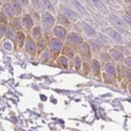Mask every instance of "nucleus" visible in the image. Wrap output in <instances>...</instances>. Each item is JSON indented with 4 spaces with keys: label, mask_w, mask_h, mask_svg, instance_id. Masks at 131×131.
I'll list each match as a JSON object with an SVG mask.
<instances>
[{
    "label": "nucleus",
    "mask_w": 131,
    "mask_h": 131,
    "mask_svg": "<svg viewBox=\"0 0 131 131\" xmlns=\"http://www.w3.org/2000/svg\"><path fill=\"white\" fill-rule=\"evenodd\" d=\"M42 21H43V23L44 24H47L49 26L53 25L54 24V18L53 16L50 14V13H47V12H44L42 14Z\"/></svg>",
    "instance_id": "2"
},
{
    "label": "nucleus",
    "mask_w": 131,
    "mask_h": 131,
    "mask_svg": "<svg viewBox=\"0 0 131 131\" xmlns=\"http://www.w3.org/2000/svg\"><path fill=\"white\" fill-rule=\"evenodd\" d=\"M1 20L5 21V17H4V12H1Z\"/></svg>",
    "instance_id": "34"
},
{
    "label": "nucleus",
    "mask_w": 131,
    "mask_h": 131,
    "mask_svg": "<svg viewBox=\"0 0 131 131\" xmlns=\"http://www.w3.org/2000/svg\"><path fill=\"white\" fill-rule=\"evenodd\" d=\"M58 18H59L60 22H62V23H64V24H68V23H69V21H67L68 18H67V17H64V14H63V15H59Z\"/></svg>",
    "instance_id": "23"
},
{
    "label": "nucleus",
    "mask_w": 131,
    "mask_h": 131,
    "mask_svg": "<svg viewBox=\"0 0 131 131\" xmlns=\"http://www.w3.org/2000/svg\"><path fill=\"white\" fill-rule=\"evenodd\" d=\"M74 62H75V68L79 69L80 68V65H81V61H80V58L79 57H75L74 59Z\"/></svg>",
    "instance_id": "29"
},
{
    "label": "nucleus",
    "mask_w": 131,
    "mask_h": 131,
    "mask_svg": "<svg viewBox=\"0 0 131 131\" xmlns=\"http://www.w3.org/2000/svg\"><path fill=\"white\" fill-rule=\"evenodd\" d=\"M124 74L128 80H131V70L128 68H124Z\"/></svg>",
    "instance_id": "25"
},
{
    "label": "nucleus",
    "mask_w": 131,
    "mask_h": 131,
    "mask_svg": "<svg viewBox=\"0 0 131 131\" xmlns=\"http://www.w3.org/2000/svg\"><path fill=\"white\" fill-rule=\"evenodd\" d=\"M83 29H84V31H85V34L88 36V37H92V36H94V34H95V31H94V29L93 28H91L89 25H87V24H83Z\"/></svg>",
    "instance_id": "13"
},
{
    "label": "nucleus",
    "mask_w": 131,
    "mask_h": 131,
    "mask_svg": "<svg viewBox=\"0 0 131 131\" xmlns=\"http://www.w3.org/2000/svg\"><path fill=\"white\" fill-rule=\"evenodd\" d=\"M16 38H17L18 46H19V47H22V45H23V41H24V35L22 34V32H18Z\"/></svg>",
    "instance_id": "18"
},
{
    "label": "nucleus",
    "mask_w": 131,
    "mask_h": 131,
    "mask_svg": "<svg viewBox=\"0 0 131 131\" xmlns=\"http://www.w3.org/2000/svg\"><path fill=\"white\" fill-rule=\"evenodd\" d=\"M32 36L35 38H40V29L39 27H35V29L32 30Z\"/></svg>",
    "instance_id": "26"
},
{
    "label": "nucleus",
    "mask_w": 131,
    "mask_h": 131,
    "mask_svg": "<svg viewBox=\"0 0 131 131\" xmlns=\"http://www.w3.org/2000/svg\"><path fill=\"white\" fill-rule=\"evenodd\" d=\"M99 38H100L101 42L103 43V45H109V44H111V40L109 39L108 37L103 36L102 34H100V35H99Z\"/></svg>",
    "instance_id": "19"
},
{
    "label": "nucleus",
    "mask_w": 131,
    "mask_h": 131,
    "mask_svg": "<svg viewBox=\"0 0 131 131\" xmlns=\"http://www.w3.org/2000/svg\"><path fill=\"white\" fill-rule=\"evenodd\" d=\"M80 52H81V54L85 59H88L90 57V50H89V47H88V45H87V44H81Z\"/></svg>",
    "instance_id": "8"
},
{
    "label": "nucleus",
    "mask_w": 131,
    "mask_h": 131,
    "mask_svg": "<svg viewBox=\"0 0 131 131\" xmlns=\"http://www.w3.org/2000/svg\"><path fill=\"white\" fill-rule=\"evenodd\" d=\"M26 48H27V50H28L31 54L36 53V50H37L36 43L34 42V40H32L31 38H27V40H26Z\"/></svg>",
    "instance_id": "4"
},
{
    "label": "nucleus",
    "mask_w": 131,
    "mask_h": 131,
    "mask_svg": "<svg viewBox=\"0 0 131 131\" xmlns=\"http://www.w3.org/2000/svg\"><path fill=\"white\" fill-rule=\"evenodd\" d=\"M22 22H23V25L26 29H30L32 27V20L30 18L29 15H25L22 19Z\"/></svg>",
    "instance_id": "10"
},
{
    "label": "nucleus",
    "mask_w": 131,
    "mask_h": 131,
    "mask_svg": "<svg viewBox=\"0 0 131 131\" xmlns=\"http://www.w3.org/2000/svg\"><path fill=\"white\" fill-rule=\"evenodd\" d=\"M16 36H17V35L15 34L14 28H13V27H8V28H7V37H8L9 39H15Z\"/></svg>",
    "instance_id": "22"
},
{
    "label": "nucleus",
    "mask_w": 131,
    "mask_h": 131,
    "mask_svg": "<svg viewBox=\"0 0 131 131\" xmlns=\"http://www.w3.org/2000/svg\"><path fill=\"white\" fill-rule=\"evenodd\" d=\"M91 68H92V71L95 74H99V72H100V63H99V61L93 60L92 64H91Z\"/></svg>",
    "instance_id": "17"
},
{
    "label": "nucleus",
    "mask_w": 131,
    "mask_h": 131,
    "mask_svg": "<svg viewBox=\"0 0 131 131\" xmlns=\"http://www.w3.org/2000/svg\"><path fill=\"white\" fill-rule=\"evenodd\" d=\"M110 19L112 20V22H113L115 25L119 26L121 28H125V29L127 28V25H126V24H125L118 17H116V16H114V15H110Z\"/></svg>",
    "instance_id": "9"
},
{
    "label": "nucleus",
    "mask_w": 131,
    "mask_h": 131,
    "mask_svg": "<svg viewBox=\"0 0 131 131\" xmlns=\"http://www.w3.org/2000/svg\"><path fill=\"white\" fill-rule=\"evenodd\" d=\"M42 2H43V5H44V6L49 10V12H52V14L56 13V9H54L52 3L49 1V0H42Z\"/></svg>",
    "instance_id": "14"
},
{
    "label": "nucleus",
    "mask_w": 131,
    "mask_h": 131,
    "mask_svg": "<svg viewBox=\"0 0 131 131\" xmlns=\"http://www.w3.org/2000/svg\"><path fill=\"white\" fill-rule=\"evenodd\" d=\"M124 19L126 20V22H127V23H129V24L131 25V18H128V17H125Z\"/></svg>",
    "instance_id": "32"
},
{
    "label": "nucleus",
    "mask_w": 131,
    "mask_h": 131,
    "mask_svg": "<svg viewBox=\"0 0 131 131\" xmlns=\"http://www.w3.org/2000/svg\"><path fill=\"white\" fill-rule=\"evenodd\" d=\"M12 4H13V6H14V9H15L16 14H20V13H21V7H20V5H19L20 3L17 1V0H13Z\"/></svg>",
    "instance_id": "20"
},
{
    "label": "nucleus",
    "mask_w": 131,
    "mask_h": 131,
    "mask_svg": "<svg viewBox=\"0 0 131 131\" xmlns=\"http://www.w3.org/2000/svg\"><path fill=\"white\" fill-rule=\"evenodd\" d=\"M91 44H92V49H93L95 52H99V51H100V48H101V47L97 45L95 42H91Z\"/></svg>",
    "instance_id": "28"
},
{
    "label": "nucleus",
    "mask_w": 131,
    "mask_h": 131,
    "mask_svg": "<svg viewBox=\"0 0 131 131\" xmlns=\"http://www.w3.org/2000/svg\"><path fill=\"white\" fill-rule=\"evenodd\" d=\"M72 2L74 3V5H75V6H77V8H79V10H80V12H81L83 15H87L85 8H84V7H83V6H82V5L77 1V0H72Z\"/></svg>",
    "instance_id": "21"
},
{
    "label": "nucleus",
    "mask_w": 131,
    "mask_h": 131,
    "mask_svg": "<svg viewBox=\"0 0 131 131\" xmlns=\"http://www.w3.org/2000/svg\"><path fill=\"white\" fill-rule=\"evenodd\" d=\"M107 31H108V34L112 37L113 40H115L116 42H122V37L117 31H115L113 29H107Z\"/></svg>",
    "instance_id": "12"
},
{
    "label": "nucleus",
    "mask_w": 131,
    "mask_h": 131,
    "mask_svg": "<svg viewBox=\"0 0 131 131\" xmlns=\"http://www.w3.org/2000/svg\"><path fill=\"white\" fill-rule=\"evenodd\" d=\"M59 62H60V64L63 65V66H65V67L67 66V59L65 58V57H61V58L59 59Z\"/></svg>",
    "instance_id": "27"
},
{
    "label": "nucleus",
    "mask_w": 131,
    "mask_h": 131,
    "mask_svg": "<svg viewBox=\"0 0 131 131\" xmlns=\"http://www.w3.org/2000/svg\"><path fill=\"white\" fill-rule=\"evenodd\" d=\"M17 1L23 6H26L28 4V0H17Z\"/></svg>",
    "instance_id": "30"
},
{
    "label": "nucleus",
    "mask_w": 131,
    "mask_h": 131,
    "mask_svg": "<svg viewBox=\"0 0 131 131\" xmlns=\"http://www.w3.org/2000/svg\"><path fill=\"white\" fill-rule=\"evenodd\" d=\"M68 43L71 45H77L78 43H81L82 42V38L78 35L75 34V32H70L69 34V38H68Z\"/></svg>",
    "instance_id": "3"
},
{
    "label": "nucleus",
    "mask_w": 131,
    "mask_h": 131,
    "mask_svg": "<svg viewBox=\"0 0 131 131\" xmlns=\"http://www.w3.org/2000/svg\"><path fill=\"white\" fill-rule=\"evenodd\" d=\"M53 32H54V36L58 37V38H61V39L65 38V36H66V30H65V28L62 27V26H57V27H54Z\"/></svg>",
    "instance_id": "7"
},
{
    "label": "nucleus",
    "mask_w": 131,
    "mask_h": 131,
    "mask_svg": "<svg viewBox=\"0 0 131 131\" xmlns=\"http://www.w3.org/2000/svg\"><path fill=\"white\" fill-rule=\"evenodd\" d=\"M127 13H128V15H130V16H131V10H128Z\"/></svg>",
    "instance_id": "36"
},
{
    "label": "nucleus",
    "mask_w": 131,
    "mask_h": 131,
    "mask_svg": "<svg viewBox=\"0 0 131 131\" xmlns=\"http://www.w3.org/2000/svg\"><path fill=\"white\" fill-rule=\"evenodd\" d=\"M4 26H1V37H3V35H4Z\"/></svg>",
    "instance_id": "35"
},
{
    "label": "nucleus",
    "mask_w": 131,
    "mask_h": 131,
    "mask_svg": "<svg viewBox=\"0 0 131 131\" xmlns=\"http://www.w3.org/2000/svg\"><path fill=\"white\" fill-rule=\"evenodd\" d=\"M109 53H110V56L113 57L116 61H122V60L124 59L123 53L119 52V51H117L116 49H110V50H109Z\"/></svg>",
    "instance_id": "11"
},
{
    "label": "nucleus",
    "mask_w": 131,
    "mask_h": 131,
    "mask_svg": "<svg viewBox=\"0 0 131 131\" xmlns=\"http://www.w3.org/2000/svg\"><path fill=\"white\" fill-rule=\"evenodd\" d=\"M129 89H130V91H131V84H130V86H129Z\"/></svg>",
    "instance_id": "37"
},
{
    "label": "nucleus",
    "mask_w": 131,
    "mask_h": 131,
    "mask_svg": "<svg viewBox=\"0 0 131 131\" xmlns=\"http://www.w3.org/2000/svg\"><path fill=\"white\" fill-rule=\"evenodd\" d=\"M61 10L63 12V14L66 16L68 19H70V20H75L77 19V14H75L73 10H71L68 6H66V5H61Z\"/></svg>",
    "instance_id": "1"
},
{
    "label": "nucleus",
    "mask_w": 131,
    "mask_h": 131,
    "mask_svg": "<svg viewBox=\"0 0 131 131\" xmlns=\"http://www.w3.org/2000/svg\"><path fill=\"white\" fill-rule=\"evenodd\" d=\"M126 64L128 65V66H130V67H131V57H129V58H127V59H126Z\"/></svg>",
    "instance_id": "31"
},
{
    "label": "nucleus",
    "mask_w": 131,
    "mask_h": 131,
    "mask_svg": "<svg viewBox=\"0 0 131 131\" xmlns=\"http://www.w3.org/2000/svg\"><path fill=\"white\" fill-rule=\"evenodd\" d=\"M3 46H4V48H5L6 50H8V51L13 50V44H12V42H9V41H6V42H4Z\"/></svg>",
    "instance_id": "24"
},
{
    "label": "nucleus",
    "mask_w": 131,
    "mask_h": 131,
    "mask_svg": "<svg viewBox=\"0 0 131 131\" xmlns=\"http://www.w3.org/2000/svg\"><path fill=\"white\" fill-rule=\"evenodd\" d=\"M3 12H4L7 16H14V15L16 14L13 4H10L9 2L4 3V5H3Z\"/></svg>",
    "instance_id": "5"
},
{
    "label": "nucleus",
    "mask_w": 131,
    "mask_h": 131,
    "mask_svg": "<svg viewBox=\"0 0 131 131\" xmlns=\"http://www.w3.org/2000/svg\"><path fill=\"white\" fill-rule=\"evenodd\" d=\"M90 1L92 2V4L96 7V8H99L101 10H106V7L105 5L103 4V2L101 1V0H90Z\"/></svg>",
    "instance_id": "15"
},
{
    "label": "nucleus",
    "mask_w": 131,
    "mask_h": 131,
    "mask_svg": "<svg viewBox=\"0 0 131 131\" xmlns=\"http://www.w3.org/2000/svg\"><path fill=\"white\" fill-rule=\"evenodd\" d=\"M105 70H106L109 74H112V75L115 74V67L113 66L111 63H107V64L105 65Z\"/></svg>",
    "instance_id": "16"
},
{
    "label": "nucleus",
    "mask_w": 131,
    "mask_h": 131,
    "mask_svg": "<svg viewBox=\"0 0 131 131\" xmlns=\"http://www.w3.org/2000/svg\"><path fill=\"white\" fill-rule=\"evenodd\" d=\"M104 1H105L106 3H108V4H113V3H114L113 0H104Z\"/></svg>",
    "instance_id": "33"
},
{
    "label": "nucleus",
    "mask_w": 131,
    "mask_h": 131,
    "mask_svg": "<svg viewBox=\"0 0 131 131\" xmlns=\"http://www.w3.org/2000/svg\"><path fill=\"white\" fill-rule=\"evenodd\" d=\"M50 48L54 51H60L62 48V42L59 39H52L50 42Z\"/></svg>",
    "instance_id": "6"
}]
</instances>
